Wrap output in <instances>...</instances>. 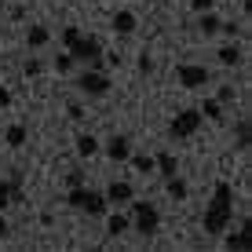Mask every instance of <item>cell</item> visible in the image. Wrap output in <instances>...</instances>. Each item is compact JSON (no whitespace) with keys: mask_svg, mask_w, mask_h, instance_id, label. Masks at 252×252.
Instances as JSON below:
<instances>
[{"mask_svg":"<svg viewBox=\"0 0 252 252\" xmlns=\"http://www.w3.org/2000/svg\"><path fill=\"white\" fill-rule=\"evenodd\" d=\"M190 7H194V11L201 15V11H212V7H216V0H190Z\"/></svg>","mask_w":252,"mask_h":252,"instance_id":"obj_27","label":"cell"},{"mask_svg":"<svg viewBox=\"0 0 252 252\" xmlns=\"http://www.w3.org/2000/svg\"><path fill=\"white\" fill-rule=\"evenodd\" d=\"M4 238H7V220L0 216V241H4Z\"/></svg>","mask_w":252,"mask_h":252,"instance_id":"obj_33","label":"cell"},{"mask_svg":"<svg viewBox=\"0 0 252 252\" xmlns=\"http://www.w3.org/2000/svg\"><path fill=\"white\" fill-rule=\"evenodd\" d=\"M220 102H234V88H220V95H216Z\"/></svg>","mask_w":252,"mask_h":252,"instance_id":"obj_30","label":"cell"},{"mask_svg":"<svg viewBox=\"0 0 252 252\" xmlns=\"http://www.w3.org/2000/svg\"><path fill=\"white\" fill-rule=\"evenodd\" d=\"M135 26H139L135 11H117V15H114V33H121V37H128V33H135Z\"/></svg>","mask_w":252,"mask_h":252,"instance_id":"obj_12","label":"cell"},{"mask_svg":"<svg viewBox=\"0 0 252 252\" xmlns=\"http://www.w3.org/2000/svg\"><path fill=\"white\" fill-rule=\"evenodd\" d=\"M66 51L73 55V63H84V66H99L102 63V40L99 37H84V33H81Z\"/></svg>","mask_w":252,"mask_h":252,"instance_id":"obj_4","label":"cell"},{"mask_svg":"<svg viewBox=\"0 0 252 252\" xmlns=\"http://www.w3.org/2000/svg\"><path fill=\"white\" fill-rule=\"evenodd\" d=\"M22 73H26V77H37V73H40V63H37V59H26V63H22Z\"/></svg>","mask_w":252,"mask_h":252,"instance_id":"obj_26","label":"cell"},{"mask_svg":"<svg viewBox=\"0 0 252 252\" xmlns=\"http://www.w3.org/2000/svg\"><path fill=\"white\" fill-rule=\"evenodd\" d=\"M164 190H168L172 201H187V194H190V187H187L179 176H168V179H164Z\"/></svg>","mask_w":252,"mask_h":252,"instance_id":"obj_13","label":"cell"},{"mask_svg":"<svg viewBox=\"0 0 252 252\" xmlns=\"http://www.w3.org/2000/svg\"><path fill=\"white\" fill-rule=\"evenodd\" d=\"M201 117L205 121H223V102L220 99H205L201 102Z\"/></svg>","mask_w":252,"mask_h":252,"instance_id":"obj_18","label":"cell"},{"mask_svg":"<svg viewBox=\"0 0 252 252\" xmlns=\"http://www.w3.org/2000/svg\"><path fill=\"white\" fill-rule=\"evenodd\" d=\"M201 110H179L176 117H172V125H168V135L172 139H190L197 132V128H201Z\"/></svg>","mask_w":252,"mask_h":252,"instance_id":"obj_6","label":"cell"},{"mask_svg":"<svg viewBox=\"0 0 252 252\" xmlns=\"http://www.w3.org/2000/svg\"><path fill=\"white\" fill-rule=\"evenodd\" d=\"M234 220V187L230 183H216L212 190V205L205 208V234H223Z\"/></svg>","mask_w":252,"mask_h":252,"instance_id":"obj_1","label":"cell"},{"mask_svg":"<svg viewBox=\"0 0 252 252\" xmlns=\"http://www.w3.org/2000/svg\"><path fill=\"white\" fill-rule=\"evenodd\" d=\"M66 110H69V117H73V121H81V114H84V110H81V102H69Z\"/></svg>","mask_w":252,"mask_h":252,"instance_id":"obj_31","label":"cell"},{"mask_svg":"<svg viewBox=\"0 0 252 252\" xmlns=\"http://www.w3.org/2000/svg\"><path fill=\"white\" fill-rule=\"evenodd\" d=\"M132 205V216H135V230L143 234V238H154V234L161 230V212H158V205H150V201H128Z\"/></svg>","mask_w":252,"mask_h":252,"instance_id":"obj_3","label":"cell"},{"mask_svg":"<svg viewBox=\"0 0 252 252\" xmlns=\"http://www.w3.org/2000/svg\"><path fill=\"white\" fill-rule=\"evenodd\" d=\"M128 161H132L135 172H143V176H150V172H154V158H150V154H132Z\"/></svg>","mask_w":252,"mask_h":252,"instance_id":"obj_21","label":"cell"},{"mask_svg":"<svg viewBox=\"0 0 252 252\" xmlns=\"http://www.w3.org/2000/svg\"><path fill=\"white\" fill-rule=\"evenodd\" d=\"M77 154H81V158H95V154H99V139L95 135H81L77 139Z\"/></svg>","mask_w":252,"mask_h":252,"instance_id":"obj_19","label":"cell"},{"mask_svg":"<svg viewBox=\"0 0 252 252\" xmlns=\"http://www.w3.org/2000/svg\"><path fill=\"white\" fill-rule=\"evenodd\" d=\"M77 88H81L88 99H102V95L110 92V77L102 73V69H95V66H88L81 77H77Z\"/></svg>","mask_w":252,"mask_h":252,"instance_id":"obj_5","label":"cell"},{"mask_svg":"<svg viewBox=\"0 0 252 252\" xmlns=\"http://www.w3.org/2000/svg\"><path fill=\"white\" fill-rule=\"evenodd\" d=\"M154 172H161L164 179H168V176H179V161H176V154L161 150L158 158H154Z\"/></svg>","mask_w":252,"mask_h":252,"instance_id":"obj_11","label":"cell"},{"mask_svg":"<svg viewBox=\"0 0 252 252\" xmlns=\"http://www.w3.org/2000/svg\"><path fill=\"white\" fill-rule=\"evenodd\" d=\"M81 183H84L81 172H69V176H66V187H81Z\"/></svg>","mask_w":252,"mask_h":252,"instance_id":"obj_29","label":"cell"},{"mask_svg":"<svg viewBox=\"0 0 252 252\" xmlns=\"http://www.w3.org/2000/svg\"><path fill=\"white\" fill-rule=\"evenodd\" d=\"M176 77H179V84L190 92H201L208 81H212V73H208V66H194V63H183L176 69Z\"/></svg>","mask_w":252,"mask_h":252,"instance_id":"obj_7","label":"cell"},{"mask_svg":"<svg viewBox=\"0 0 252 252\" xmlns=\"http://www.w3.org/2000/svg\"><path fill=\"white\" fill-rule=\"evenodd\" d=\"M77 37H81V30H77V26H63V44H66V48L73 44Z\"/></svg>","mask_w":252,"mask_h":252,"instance_id":"obj_25","label":"cell"},{"mask_svg":"<svg viewBox=\"0 0 252 252\" xmlns=\"http://www.w3.org/2000/svg\"><path fill=\"white\" fill-rule=\"evenodd\" d=\"M234 139H238V150H249V143H252V125H249V117H238V125H234Z\"/></svg>","mask_w":252,"mask_h":252,"instance_id":"obj_14","label":"cell"},{"mask_svg":"<svg viewBox=\"0 0 252 252\" xmlns=\"http://www.w3.org/2000/svg\"><path fill=\"white\" fill-rule=\"evenodd\" d=\"M102 194H106V205H128L135 197V190H132V183H125V179H114Z\"/></svg>","mask_w":252,"mask_h":252,"instance_id":"obj_8","label":"cell"},{"mask_svg":"<svg viewBox=\"0 0 252 252\" xmlns=\"http://www.w3.org/2000/svg\"><path fill=\"white\" fill-rule=\"evenodd\" d=\"M48 40H51L48 26H30V30H26V44H30V48H44Z\"/></svg>","mask_w":252,"mask_h":252,"instance_id":"obj_15","label":"cell"},{"mask_svg":"<svg viewBox=\"0 0 252 252\" xmlns=\"http://www.w3.org/2000/svg\"><path fill=\"white\" fill-rule=\"evenodd\" d=\"M197 30H201L205 37H216V33H220V15H216V11H201V19H197Z\"/></svg>","mask_w":252,"mask_h":252,"instance_id":"obj_16","label":"cell"},{"mask_svg":"<svg viewBox=\"0 0 252 252\" xmlns=\"http://www.w3.org/2000/svg\"><path fill=\"white\" fill-rule=\"evenodd\" d=\"M216 59H220L223 66H241V48H238V44H223Z\"/></svg>","mask_w":252,"mask_h":252,"instance_id":"obj_17","label":"cell"},{"mask_svg":"<svg viewBox=\"0 0 252 252\" xmlns=\"http://www.w3.org/2000/svg\"><path fill=\"white\" fill-rule=\"evenodd\" d=\"M4 139H7V146H22V143H26V128H22V125H11V128L4 132Z\"/></svg>","mask_w":252,"mask_h":252,"instance_id":"obj_22","label":"cell"},{"mask_svg":"<svg viewBox=\"0 0 252 252\" xmlns=\"http://www.w3.org/2000/svg\"><path fill=\"white\" fill-rule=\"evenodd\" d=\"M223 245H227L230 252H234V249L245 252V249L252 245V223H249V220H241V230H238V234H227V241H223Z\"/></svg>","mask_w":252,"mask_h":252,"instance_id":"obj_9","label":"cell"},{"mask_svg":"<svg viewBox=\"0 0 252 252\" xmlns=\"http://www.w3.org/2000/svg\"><path fill=\"white\" fill-rule=\"evenodd\" d=\"M51 66H55V73H69V69H73V55H69V51H63V55H59Z\"/></svg>","mask_w":252,"mask_h":252,"instance_id":"obj_23","label":"cell"},{"mask_svg":"<svg viewBox=\"0 0 252 252\" xmlns=\"http://www.w3.org/2000/svg\"><path fill=\"white\" fill-rule=\"evenodd\" d=\"M106 158L110 161H128V158H132V143H128L125 135H114L106 143Z\"/></svg>","mask_w":252,"mask_h":252,"instance_id":"obj_10","label":"cell"},{"mask_svg":"<svg viewBox=\"0 0 252 252\" xmlns=\"http://www.w3.org/2000/svg\"><path fill=\"white\" fill-rule=\"evenodd\" d=\"M7 205H11V183H7V179H0V212H4Z\"/></svg>","mask_w":252,"mask_h":252,"instance_id":"obj_24","label":"cell"},{"mask_svg":"<svg viewBox=\"0 0 252 252\" xmlns=\"http://www.w3.org/2000/svg\"><path fill=\"white\" fill-rule=\"evenodd\" d=\"M66 205H69V208H77V212H88V216H102V212H106V194L81 183V187H69Z\"/></svg>","mask_w":252,"mask_h":252,"instance_id":"obj_2","label":"cell"},{"mask_svg":"<svg viewBox=\"0 0 252 252\" xmlns=\"http://www.w3.org/2000/svg\"><path fill=\"white\" fill-rule=\"evenodd\" d=\"M128 230V216H121V212H114L106 220V234H114V238H121V234Z\"/></svg>","mask_w":252,"mask_h":252,"instance_id":"obj_20","label":"cell"},{"mask_svg":"<svg viewBox=\"0 0 252 252\" xmlns=\"http://www.w3.org/2000/svg\"><path fill=\"white\" fill-rule=\"evenodd\" d=\"M4 106H11V92L0 88V110H4Z\"/></svg>","mask_w":252,"mask_h":252,"instance_id":"obj_32","label":"cell"},{"mask_svg":"<svg viewBox=\"0 0 252 252\" xmlns=\"http://www.w3.org/2000/svg\"><path fill=\"white\" fill-rule=\"evenodd\" d=\"M154 69V59L150 55H139V73H150Z\"/></svg>","mask_w":252,"mask_h":252,"instance_id":"obj_28","label":"cell"}]
</instances>
